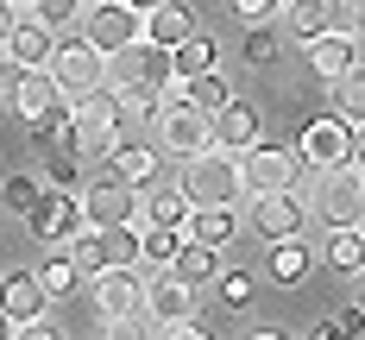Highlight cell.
<instances>
[{"instance_id": "b9f144b4", "label": "cell", "mask_w": 365, "mask_h": 340, "mask_svg": "<svg viewBox=\"0 0 365 340\" xmlns=\"http://www.w3.org/2000/svg\"><path fill=\"white\" fill-rule=\"evenodd\" d=\"M158 334H177V340H208V321H202V315H182V321L158 328Z\"/></svg>"}, {"instance_id": "9c48e42d", "label": "cell", "mask_w": 365, "mask_h": 340, "mask_svg": "<svg viewBox=\"0 0 365 340\" xmlns=\"http://www.w3.org/2000/svg\"><path fill=\"white\" fill-rule=\"evenodd\" d=\"M51 70H57V82H63V95H88V88H101L113 70V57L108 51H95L82 32H63V44H57V57H51Z\"/></svg>"}, {"instance_id": "836d02e7", "label": "cell", "mask_w": 365, "mask_h": 340, "mask_svg": "<svg viewBox=\"0 0 365 340\" xmlns=\"http://www.w3.org/2000/svg\"><path fill=\"white\" fill-rule=\"evenodd\" d=\"M164 108H170V95H164V88H120V113H126V120H139V126H158Z\"/></svg>"}, {"instance_id": "7dc6e473", "label": "cell", "mask_w": 365, "mask_h": 340, "mask_svg": "<svg viewBox=\"0 0 365 340\" xmlns=\"http://www.w3.org/2000/svg\"><path fill=\"white\" fill-rule=\"evenodd\" d=\"M353 164L365 170V126H353Z\"/></svg>"}, {"instance_id": "8d00e7d4", "label": "cell", "mask_w": 365, "mask_h": 340, "mask_svg": "<svg viewBox=\"0 0 365 340\" xmlns=\"http://www.w3.org/2000/svg\"><path fill=\"white\" fill-rule=\"evenodd\" d=\"M189 101H195V108H227V101H233V88H227V76L220 70H202V76H189Z\"/></svg>"}, {"instance_id": "7bdbcfd3", "label": "cell", "mask_w": 365, "mask_h": 340, "mask_svg": "<svg viewBox=\"0 0 365 340\" xmlns=\"http://www.w3.org/2000/svg\"><path fill=\"white\" fill-rule=\"evenodd\" d=\"M334 328H340V334H365V302H346V309L334 315Z\"/></svg>"}, {"instance_id": "816d5d0a", "label": "cell", "mask_w": 365, "mask_h": 340, "mask_svg": "<svg viewBox=\"0 0 365 340\" xmlns=\"http://www.w3.org/2000/svg\"><path fill=\"white\" fill-rule=\"evenodd\" d=\"M13 6H32V0H13Z\"/></svg>"}, {"instance_id": "ffe728a7", "label": "cell", "mask_w": 365, "mask_h": 340, "mask_svg": "<svg viewBox=\"0 0 365 340\" xmlns=\"http://www.w3.org/2000/svg\"><path fill=\"white\" fill-rule=\"evenodd\" d=\"M309 51V70H315V82H340V76L359 63V32L346 26V32H322L302 44Z\"/></svg>"}, {"instance_id": "7402d4cb", "label": "cell", "mask_w": 365, "mask_h": 340, "mask_svg": "<svg viewBox=\"0 0 365 340\" xmlns=\"http://www.w3.org/2000/svg\"><path fill=\"white\" fill-rule=\"evenodd\" d=\"M63 252L76 259V271L82 277H95V271H108V264H120V246H113V227H95V221H82L63 239Z\"/></svg>"}, {"instance_id": "5bb4252c", "label": "cell", "mask_w": 365, "mask_h": 340, "mask_svg": "<svg viewBox=\"0 0 365 340\" xmlns=\"http://www.w3.org/2000/svg\"><path fill=\"white\" fill-rule=\"evenodd\" d=\"M51 302H57V297L44 290V277H38V271H26V264L0 277V309L13 315V328H19V334H26V328H38V321H51Z\"/></svg>"}, {"instance_id": "6da1fadb", "label": "cell", "mask_w": 365, "mask_h": 340, "mask_svg": "<svg viewBox=\"0 0 365 340\" xmlns=\"http://www.w3.org/2000/svg\"><path fill=\"white\" fill-rule=\"evenodd\" d=\"M88 297H95V315L120 328V334H139L151 328L145 321V277H139V264H108V271H95L88 277Z\"/></svg>"}, {"instance_id": "7a4b0ae2", "label": "cell", "mask_w": 365, "mask_h": 340, "mask_svg": "<svg viewBox=\"0 0 365 340\" xmlns=\"http://www.w3.org/2000/svg\"><path fill=\"white\" fill-rule=\"evenodd\" d=\"M76 126L63 145L76 151V158H95V151H108L113 139H120V126H126V113H120V95H113V82H101V88H88V95H76Z\"/></svg>"}, {"instance_id": "d6a6232c", "label": "cell", "mask_w": 365, "mask_h": 340, "mask_svg": "<svg viewBox=\"0 0 365 340\" xmlns=\"http://www.w3.org/2000/svg\"><path fill=\"white\" fill-rule=\"evenodd\" d=\"M38 277H44V290H51V297H76V284H88V277L76 271V259L63 252V246H51V259L38 264Z\"/></svg>"}, {"instance_id": "c3c4849f", "label": "cell", "mask_w": 365, "mask_h": 340, "mask_svg": "<svg viewBox=\"0 0 365 340\" xmlns=\"http://www.w3.org/2000/svg\"><path fill=\"white\" fill-rule=\"evenodd\" d=\"M6 334H19V328H13V315H6V309H0V340Z\"/></svg>"}, {"instance_id": "f907efd6", "label": "cell", "mask_w": 365, "mask_h": 340, "mask_svg": "<svg viewBox=\"0 0 365 340\" xmlns=\"http://www.w3.org/2000/svg\"><path fill=\"white\" fill-rule=\"evenodd\" d=\"M359 302H365V264H359Z\"/></svg>"}, {"instance_id": "74e56055", "label": "cell", "mask_w": 365, "mask_h": 340, "mask_svg": "<svg viewBox=\"0 0 365 340\" xmlns=\"http://www.w3.org/2000/svg\"><path fill=\"white\" fill-rule=\"evenodd\" d=\"M26 126H32V139H38V145H57V139H70L76 108H70V101H57L51 113H38V120H26Z\"/></svg>"}, {"instance_id": "ac0fdd59", "label": "cell", "mask_w": 365, "mask_h": 340, "mask_svg": "<svg viewBox=\"0 0 365 340\" xmlns=\"http://www.w3.org/2000/svg\"><path fill=\"white\" fill-rule=\"evenodd\" d=\"M101 158H108V177H126L139 189H151L164 177V145H151V139H113Z\"/></svg>"}, {"instance_id": "8992f818", "label": "cell", "mask_w": 365, "mask_h": 340, "mask_svg": "<svg viewBox=\"0 0 365 340\" xmlns=\"http://www.w3.org/2000/svg\"><path fill=\"white\" fill-rule=\"evenodd\" d=\"M158 145L177 151V158H195V151L215 145V113L189 101V82L170 88V108H164V120H158Z\"/></svg>"}, {"instance_id": "3957f363", "label": "cell", "mask_w": 365, "mask_h": 340, "mask_svg": "<svg viewBox=\"0 0 365 340\" xmlns=\"http://www.w3.org/2000/svg\"><path fill=\"white\" fill-rule=\"evenodd\" d=\"M315 221L322 227H359L365 221V170L359 164H334V170H315Z\"/></svg>"}, {"instance_id": "ab89813d", "label": "cell", "mask_w": 365, "mask_h": 340, "mask_svg": "<svg viewBox=\"0 0 365 340\" xmlns=\"http://www.w3.org/2000/svg\"><path fill=\"white\" fill-rule=\"evenodd\" d=\"M82 6H88V0H32V13H38V19H51L57 32H70L76 19H82Z\"/></svg>"}, {"instance_id": "d6986e66", "label": "cell", "mask_w": 365, "mask_h": 340, "mask_svg": "<svg viewBox=\"0 0 365 340\" xmlns=\"http://www.w3.org/2000/svg\"><path fill=\"white\" fill-rule=\"evenodd\" d=\"M57 101H70V95H63V82H57L51 63L13 70V108H19V120H38V113H51Z\"/></svg>"}, {"instance_id": "ba28073f", "label": "cell", "mask_w": 365, "mask_h": 340, "mask_svg": "<svg viewBox=\"0 0 365 340\" xmlns=\"http://www.w3.org/2000/svg\"><path fill=\"white\" fill-rule=\"evenodd\" d=\"M315 221V202H309V189H271V195H252V233L271 246V239H290V233H309Z\"/></svg>"}, {"instance_id": "681fc988", "label": "cell", "mask_w": 365, "mask_h": 340, "mask_svg": "<svg viewBox=\"0 0 365 340\" xmlns=\"http://www.w3.org/2000/svg\"><path fill=\"white\" fill-rule=\"evenodd\" d=\"M133 6H139V13H151V6H158V0H133Z\"/></svg>"}, {"instance_id": "f35d334b", "label": "cell", "mask_w": 365, "mask_h": 340, "mask_svg": "<svg viewBox=\"0 0 365 340\" xmlns=\"http://www.w3.org/2000/svg\"><path fill=\"white\" fill-rule=\"evenodd\" d=\"M44 183L51 189H82V158H76L70 145L51 151V164H44Z\"/></svg>"}, {"instance_id": "484cf974", "label": "cell", "mask_w": 365, "mask_h": 340, "mask_svg": "<svg viewBox=\"0 0 365 340\" xmlns=\"http://www.w3.org/2000/svg\"><path fill=\"white\" fill-rule=\"evenodd\" d=\"M284 32H290L296 44L334 32V0H284Z\"/></svg>"}, {"instance_id": "7c38bea8", "label": "cell", "mask_w": 365, "mask_h": 340, "mask_svg": "<svg viewBox=\"0 0 365 340\" xmlns=\"http://www.w3.org/2000/svg\"><path fill=\"white\" fill-rule=\"evenodd\" d=\"M82 221H88L82 215V189H44V202L26 215V233H32L38 246H63Z\"/></svg>"}, {"instance_id": "30bf717a", "label": "cell", "mask_w": 365, "mask_h": 340, "mask_svg": "<svg viewBox=\"0 0 365 340\" xmlns=\"http://www.w3.org/2000/svg\"><path fill=\"white\" fill-rule=\"evenodd\" d=\"M82 215L95 227H133L145 215V189L126 183V177H101V183H82Z\"/></svg>"}, {"instance_id": "277c9868", "label": "cell", "mask_w": 365, "mask_h": 340, "mask_svg": "<svg viewBox=\"0 0 365 340\" xmlns=\"http://www.w3.org/2000/svg\"><path fill=\"white\" fill-rule=\"evenodd\" d=\"M108 82H113V95H120V88H164V95H170L182 82L177 76V51L158 44V38H139V44H126V51L113 57Z\"/></svg>"}, {"instance_id": "603a6c76", "label": "cell", "mask_w": 365, "mask_h": 340, "mask_svg": "<svg viewBox=\"0 0 365 340\" xmlns=\"http://www.w3.org/2000/svg\"><path fill=\"white\" fill-rule=\"evenodd\" d=\"M189 215H195V195H189L182 183H164V177H158V183L145 189V215H139V221H151V227H189Z\"/></svg>"}, {"instance_id": "4fadbf2b", "label": "cell", "mask_w": 365, "mask_h": 340, "mask_svg": "<svg viewBox=\"0 0 365 340\" xmlns=\"http://www.w3.org/2000/svg\"><path fill=\"white\" fill-rule=\"evenodd\" d=\"M182 315H195V284L182 277L177 264H158L145 277V321L151 328H170Z\"/></svg>"}, {"instance_id": "f5cc1de1", "label": "cell", "mask_w": 365, "mask_h": 340, "mask_svg": "<svg viewBox=\"0 0 365 340\" xmlns=\"http://www.w3.org/2000/svg\"><path fill=\"white\" fill-rule=\"evenodd\" d=\"M0 63H6V51H0Z\"/></svg>"}, {"instance_id": "ee69618b", "label": "cell", "mask_w": 365, "mask_h": 340, "mask_svg": "<svg viewBox=\"0 0 365 340\" xmlns=\"http://www.w3.org/2000/svg\"><path fill=\"white\" fill-rule=\"evenodd\" d=\"M284 334H290L284 321H246V328H240V340H284Z\"/></svg>"}, {"instance_id": "8fae6325", "label": "cell", "mask_w": 365, "mask_h": 340, "mask_svg": "<svg viewBox=\"0 0 365 340\" xmlns=\"http://www.w3.org/2000/svg\"><path fill=\"white\" fill-rule=\"evenodd\" d=\"M296 151H302V164H309V170L353 164V120H346L340 108L322 113V120H309V126H302V139H296Z\"/></svg>"}, {"instance_id": "e575fe53", "label": "cell", "mask_w": 365, "mask_h": 340, "mask_svg": "<svg viewBox=\"0 0 365 340\" xmlns=\"http://www.w3.org/2000/svg\"><path fill=\"white\" fill-rule=\"evenodd\" d=\"M334 88V108L346 113L353 126H365V63H353V70L340 76V82H328Z\"/></svg>"}, {"instance_id": "52a82bcc", "label": "cell", "mask_w": 365, "mask_h": 340, "mask_svg": "<svg viewBox=\"0 0 365 340\" xmlns=\"http://www.w3.org/2000/svg\"><path fill=\"white\" fill-rule=\"evenodd\" d=\"M182 164H189V170H182V189H189L195 202H240V195H246L240 151L208 145V151H195V158H182Z\"/></svg>"}, {"instance_id": "4dcf8cb0", "label": "cell", "mask_w": 365, "mask_h": 340, "mask_svg": "<svg viewBox=\"0 0 365 340\" xmlns=\"http://www.w3.org/2000/svg\"><path fill=\"white\" fill-rule=\"evenodd\" d=\"M277 51H284L277 19H252V26H246V44H240V57H246L252 70H271V63H277Z\"/></svg>"}, {"instance_id": "44dd1931", "label": "cell", "mask_w": 365, "mask_h": 340, "mask_svg": "<svg viewBox=\"0 0 365 340\" xmlns=\"http://www.w3.org/2000/svg\"><path fill=\"white\" fill-rule=\"evenodd\" d=\"M258 133H264V113H258L246 95H233L227 108H215V145H227V151H252V145H258Z\"/></svg>"}, {"instance_id": "f1b7e54d", "label": "cell", "mask_w": 365, "mask_h": 340, "mask_svg": "<svg viewBox=\"0 0 365 340\" xmlns=\"http://www.w3.org/2000/svg\"><path fill=\"white\" fill-rule=\"evenodd\" d=\"M322 264H328V271H346V277H359V264H365V233H359V227H328Z\"/></svg>"}, {"instance_id": "f6af8a7d", "label": "cell", "mask_w": 365, "mask_h": 340, "mask_svg": "<svg viewBox=\"0 0 365 340\" xmlns=\"http://www.w3.org/2000/svg\"><path fill=\"white\" fill-rule=\"evenodd\" d=\"M19 13H26V6H13V0H0V51H6V38H13V26H19Z\"/></svg>"}, {"instance_id": "bcb514c9", "label": "cell", "mask_w": 365, "mask_h": 340, "mask_svg": "<svg viewBox=\"0 0 365 340\" xmlns=\"http://www.w3.org/2000/svg\"><path fill=\"white\" fill-rule=\"evenodd\" d=\"M346 26H353V32L365 38V0H353V6H346Z\"/></svg>"}, {"instance_id": "9a60e30c", "label": "cell", "mask_w": 365, "mask_h": 340, "mask_svg": "<svg viewBox=\"0 0 365 340\" xmlns=\"http://www.w3.org/2000/svg\"><path fill=\"white\" fill-rule=\"evenodd\" d=\"M315 264H322L315 233H290V239H271V246H264V271H271V284H277V290L309 284V271H315Z\"/></svg>"}, {"instance_id": "e0dca14e", "label": "cell", "mask_w": 365, "mask_h": 340, "mask_svg": "<svg viewBox=\"0 0 365 340\" xmlns=\"http://www.w3.org/2000/svg\"><path fill=\"white\" fill-rule=\"evenodd\" d=\"M240 177H246V195H271V189H290V183H296V158L258 139L252 151H240Z\"/></svg>"}, {"instance_id": "f546056e", "label": "cell", "mask_w": 365, "mask_h": 340, "mask_svg": "<svg viewBox=\"0 0 365 340\" xmlns=\"http://www.w3.org/2000/svg\"><path fill=\"white\" fill-rule=\"evenodd\" d=\"M44 189H51V183H44V170H19V177H6V183H0V208L26 221L38 202H44Z\"/></svg>"}, {"instance_id": "5b68a950", "label": "cell", "mask_w": 365, "mask_h": 340, "mask_svg": "<svg viewBox=\"0 0 365 340\" xmlns=\"http://www.w3.org/2000/svg\"><path fill=\"white\" fill-rule=\"evenodd\" d=\"M76 32L88 38L95 51L120 57L126 44H139V38H145V13H139L133 0H88V6H82V19H76Z\"/></svg>"}, {"instance_id": "d4e9b609", "label": "cell", "mask_w": 365, "mask_h": 340, "mask_svg": "<svg viewBox=\"0 0 365 340\" xmlns=\"http://www.w3.org/2000/svg\"><path fill=\"white\" fill-rule=\"evenodd\" d=\"M189 233L227 252V246H233V233H240V215H233V202H195V215H189Z\"/></svg>"}, {"instance_id": "83f0119b", "label": "cell", "mask_w": 365, "mask_h": 340, "mask_svg": "<svg viewBox=\"0 0 365 340\" xmlns=\"http://www.w3.org/2000/svg\"><path fill=\"white\" fill-rule=\"evenodd\" d=\"M182 239H189V227H151V221H139V264H177V252H182Z\"/></svg>"}, {"instance_id": "60d3db41", "label": "cell", "mask_w": 365, "mask_h": 340, "mask_svg": "<svg viewBox=\"0 0 365 340\" xmlns=\"http://www.w3.org/2000/svg\"><path fill=\"white\" fill-rule=\"evenodd\" d=\"M227 6H233V19H246V26H252V19H284V0H227Z\"/></svg>"}, {"instance_id": "d590c367", "label": "cell", "mask_w": 365, "mask_h": 340, "mask_svg": "<svg viewBox=\"0 0 365 340\" xmlns=\"http://www.w3.org/2000/svg\"><path fill=\"white\" fill-rule=\"evenodd\" d=\"M202 70H215V38H208V32H189L177 44V76L189 82V76H202Z\"/></svg>"}, {"instance_id": "cb8c5ba5", "label": "cell", "mask_w": 365, "mask_h": 340, "mask_svg": "<svg viewBox=\"0 0 365 340\" xmlns=\"http://www.w3.org/2000/svg\"><path fill=\"white\" fill-rule=\"evenodd\" d=\"M189 32H202V26H195V6H189V0H158V6L145 13V38L170 44V51H177Z\"/></svg>"}, {"instance_id": "1f68e13d", "label": "cell", "mask_w": 365, "mask_h": 340, "mask_svg": "<svg viewBox=\"0 0 365 340\" xmlns=\"http://www.w3.org/2000/svg\"><path fill=\"white\" fill-rule=\"evenodd\" d=\"M177 271L189 277V284H215L220 277V246H208V239H182V252H177Z\"/></svg>"}, {"instance_id": "2e32d148", "label": "cell", "mask_w": 365, "mask_h": 340, "mask_svg": "<svg viewBox=\"0 0 365 340\" xmlns=\"http://www.w3.org/2000/svg\"><path fill=\"white\" fill-rule=\"evenodd\" d=\"M57 44H63V32H57L51 19H38L32 6H26V13H19V26H13V38H6V63H13V70L51 63V57H57Z\"/></svg>"}, {"instance_id": "4316f807", "label": "cell", "mask_w": 365, "mask_h": 340, "mask_svg": "<svg viewBox=\"0 0 365 340\" xmlns=\"http://www.w3.org/2000/svg\"><path fill=\"white\" fill-rule=\"evenodd\" d=\"M215 297L227 315H246L258 302V271H246V264H220V277H215Z\"/></svg>"}]
</instances>
